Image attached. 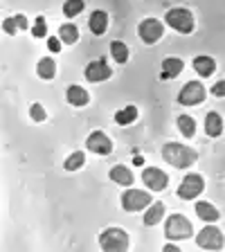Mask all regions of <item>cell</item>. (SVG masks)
<instances>
[{"label":"cell","instance_id":"cell-1","mask_svg":"<svg viewBox=\"0 0 225 252\" xmlns=\"http://www.w3.org/2000/svg\"><path fill=\"white\" fill-rule=\"evenodd\" d=\"M162 158H164V162H169L171 167L187 169L196 162L198 153H196L194 149L185 147V144H178V142H167L162 147Z\"/></svg>","mask_w":225,"mask_h":252},{"label":"cell","instance_id":"cell-2","mask_svg":"<svg viewBox=\"0 0 225 252\" xmlns=\"http://www.w3.org/2000/svg\"><path fill=\"white\" fill-rule=\"evenodd\" d=\"M164 23H167L171 30L180 32V34H192L194 32V14L185 7H176V9H169L164 16Z\"/></svg>","mask_w":225,"mask_h":252},{"label":"cell","instance_id":"cell-3","mask_svg":"<svg viewBox=\"0 0 225 252\" xmlns=\"http://www.w3.org/2000/svg\"><path fill=\"white\" fill-rule=\"evenodd\" d=\"M99 246L106 252H124L129 250V234L122 227H108L99 234Z\"/></svg>","mask_w":225,"mask_h":252},{"label":"cell","instance_id":"cell-4","mask_svg":"<svg viewBox=\"0 0 225 252\" xmlns=\"http://www.w3.org/2000/svg\"><path fill=\"white\" fill-rule=\"evenodd\" d=\"M192 223H189L187 216L183 214H173L167 219V223H164V234L169 236V239H173V241H183V239H189L192 236Z\"/></svg>","mask_w":225,"mask_h":252},{"label":"cell","instance_id":"cell-5","mask_svg":"<svg viewBox=\"0 0 225 252\" xmlns=\"http://www.w3.org/2000/svg\"><path fill=\"white\" fill-rule=\"evenodd\" d=\"M203 189H205L203 176H200V173H187V176L183 178V183H180V187H178V198L194 200L203 194Z\"/></svg>","mask_w":225,"mask_h":252},{"label":"cell","instance_id":"cell-6","mask_svg":"<svg viewBox=\"0 0 225 252\" xmlns=\"http://www.w3.org/2000/svg\"><path fill=\"white\" fill-rule=\"evenodd\" d=\"M205 97H207V90H205V86L200 81H189L178 93V101L183 106H196L200 101H205Z\"/></svg>","mask_w":225,"mask_h":252},{"label":"cell","instance_id":"cell-7","mask_svg":"<svg viewBox=\"0 0 225 252\" xmlns=\"http://www.w3.org/2000/svg\"><path fill=\"white\" fill-rule=\"evenodd\" d=\"M196 243H198L203 250H221L225 239H223V232H221L219 227L205 225L203 230L198 232V236H196Z\"/></svg>","mask_w":225,"mask_h":252},{"label":"cell","instance_id":"cell-8","mask_svg":"<svg viewBox=\"0 0 225 252\" xmlns=\"http://www.w3.org/2000/svg\"><path fill=\"white\" fill-rule=\"evenodd\" d=\"M140 38L147 45H153V43H158L160 38H162V34H164V25L158 18H144V21L140 23Z\"/></svg>","mask_w":225,"mask_h":252},{"label":"cell","instance_id":"cell-9","mask_svg":"<svg viewBox=\"0 0 225 252\" xmlns=\"http://www.w3.org/2000/svg\"><path fill=\"white\" fill-rule=\"evenodd\" d=\"M147 205H151V196L147 191H140V189H129L126 194H122V207L126 212H140L144 210Z\"/></svg>","mask_w":225,"mask_h":252},{"label":"cell","instance_id":"cell-10","mask_svg":"<svg viewBox=\"0 0 225 252\" xmlns=\"http://www.w3.org/2000/svg\"><path fill=\"white\" fill-rule=\"evenodd\" d=\"M142 180H144V185H147L149 189H153V191H162V189L169 185V176L158 167L144 169V171H142Z\"/></svg>","mask_w":225,"mask_h":252},{"label":"cell","instance_id":"cell-11","mask_svg":"<svg viewBox=\"0 0 225 252\" xmlns=\"http://www.w3.org/2000/svg\"><path fill=\"white\" fill-rule=\"evenodd\" d=\"M86 149L93 153H99V156H108V153L113 151V142L101 131H95V133H90L88 140H86Z\"/></svg>","mask_w":225,"mask_h":252},{"label":"cell","instance_id":"cell-12","mask_svg":"<svg viewBox=\"0 0 225 252\" xmlns=\"http://www.w3.org/2000/svg\"><path fill=\"white\" fill-rule=\"evenodd\" d=\"M84 74H86V79H88V81L97 84V81H104V79H108L110 74H113V70L106 65V61H93V63H88V65H86Z\"/></svg>","mask_w":225,"mask_h":252},{"label":"cell","instance_id":"cell-13","mask_svg":"<svg viewBox=\"0 0 225 252\" xmlns=\"http://www.w3.org/2000/svg\"><path fill=\"white\" fill-rule=\"evenodd\" d=\"M27 27H30V21H27L23 14L9 16V18H5V23H2V30H5L9 36H14L16 32H25Z\"/></svg>","mask_w":225,"mask_h":252},{"label":"cell","instance_id":"cell-14","mask_svg":"<svg viewBox=\"0 0 225 252\" xmlns=\"http://www.w3.org/2000/svg\"><path fill=\"white\" fill-rule=\"evenodd\" d=\"M183 68H185L183 59H176V57L164 59L162 61V74H160V77L162 79H176L180 72H183Z\"/></svg>","mask_w":225,"mask_h":252},{"label":"cell","instance_id":"cell-15","mask_svg":"<svg viewBox=\"0 0 225 252\" xmlns=\"http://www.w3.org/2000/svg\"><path fill=\"white\" fill-rule=\"evenodd\" d=\"M65 99L72 106H86L90 101V97H88V93H86V88H81V86H70V88L65 90Z\"/></svg>","mask_w":225,"mask_h":252},{"label":"cell","instance_id":"cell-16","mask_svg":"<svg viewBox=\"0 0 225 252\" xmlns=\"http://www.w3.org/2000/svg\"><path fill=\"white\" fill-rule=\"evenodd\" d=\"M205 133L210 137H219L223 133V120H221L219 113H207V117H205Z\"/></svg>","mask_w":225,"mask_h":252},{"label":"cell","instance_id":"cell-17","mask_svg":"<svg viewBox=\"0 0 225 252\" xmlns=\"http://www.w3.org/2000/svg\"><path fill=\"white\" fill-rule=\"evenodd\" d=\"M196 214H198L203 220H207V223H216V220L221 219L219 210H216V207H214L212 203H205V200L196 203Z\"/></svg>","mask_w":225,"mask_h":252},{"label":"cell","instance_id":"cell-18","mask_svg":"<svg viewBox=\"0 0 225 252\" xmlns=\"http://www.w3.org/2000/svg\"><path fill=\"white\" fill-rule=\"evenodd\" d=\"M110 180L113 183H117V185H124V187H129V185H133V173H131V169H126V167H122V164H117V167H113L110 169Z\"/></svg>","mask_w":225,"mask_h":252},{"label":"cell","instance_id":"cell-19","mask_svg":"<svg viewBox=\"0 0 225 252\" xmlns=\"http://www.w3.org/2000/svg\"><path fill=\"white\" fill-rule=\"evenodd\" d=\"M88 27L93 34H104L106 27H108V16H106V11H93V14H90V21H88Z\"/></svg>","mask_w":225,"mask_h":252},{"label":"cell","instance_id":"cell-20","mask_svg":"<svg viewBox=\"0 0 225 252\" xmlns=\"http://www.w3.org/2000/svg\"><path fill=\"white\" fill-rule=\"evenodd\" d=\"M194 70L200 74V77H212L216 70V63L212 57H196L194 59Z\"/></svg>","mask_w":225,"mask_h":252},{"label":"cell","instance_id":"cell-21","mask_svg":"<svg viewBox=\"0 0 225 252\" xmlns=\"http://www.w3.org/2000/svg\"><path fill=\"white\" fill-rule=\"evenodd\" d=\"M162 216H164V203H160V200H158V203L151 205V210L144 214V225H149V227L158 225V223L162 220Z\"/></svg>","mask_w":225,"mask_h":252},{"label":"cell","instance_id":"cell-22","mask_svg":"<svg viewBox=\"0 0 225 252\" xmlns=\"http://www.w3.org/2000/svg\"><path fill=\"white\" fill-rule=\"evenodd\" d=\"M36 72L41 79H54V74H57V63H54L50 57L41 59L36 65Z\"/></svg>","mask_w":225,"mask_h":252},{"label":"cell","instance_id":"cell-23","mask_svg":"<svg viewBox=\"0 0 225 252\" xmlns=\"http://www.w3.org/2000/svg\"><path fill=\"white\" fill-rule=\"evenodd\" d=\"M59 38H61L63 43H68V45L77 43V38H79L77 25H72V23H65V25H61V27H59Z\"/></svg>","mask_w":225,"mask_h":252},{"label":"cell","instance_id":"cell-24","mask_svg":"<svg viewBox=\"0 0 225 252\" xmlns=\"http://www.w3.org/2000/svg\"><path fill=\"white\" fill-rule=\"evenodd\" d=\"M137 120V108L135 106H126V108L117 110L115 113V122L120 126H126V124H133Z\"/></svg>","mask_w":225,"mask_h":252},{"label":"cell","instance_id":"cell-25","mask_svg":"<svg viewBox=\"0 0 225 252\" xmlns=\"http://www.w3.org/2000/svg\"><path fill=\"white\" fill-rule=\"evenodd\" d=\"M178 128H180V133H183L185 137H194L196 135V122H194V117L180 115L178 117Z\"/></svg>","mask_w":225,"mask_h":252},{"label":"cell","instance_id":"cell-26","mask_svg":"<svg viewBox=\"0 0 225 252\" xmlns=\"http://www.w3.org/2000/svg\"><path fill=\"white\" fill-rule=\"evenodd\" d=\"M110 54H113V59H115L117 63H126V61H129V47H126L122 41H113V43H110Z\"/></svg>","mask_w":225,"mask_h":252},{"label":"cell","instance_id":"cell-27","mask_svg":"<svg viewBox=\"0 0 225 252\" xmlns=\"http://www.w3.org/2000/svg\"><path fill=\"white\" fill-rule=\"evenodd\" d=\"M86 162V156L81 151H74L72 156L65 158V162H63V167L68 169V171H77V169H81Z\"/></svg>","mask_w":225,"mask_h":252},{"label":"cell","instance_id":"cell-28","mask_svg":"<svg viewBox=\"0 0 225 252\" xmlns=\"http://www.w3.org/2000/svg\"><path fill=\"white\" fill-rule=\"evenodd\" d=\"M79 11H84V0H65V5H63L65 18H74Z\"/></svg>","mask_w":225,"mask_h":252},{"label":"cell","instance_id":"cell-29","mask_svg":"<svg viewBox=\"0 0 225 252\" xmlns=\"http://www.w3.org/2000/svg\"><path fill=\"white\" fill-rule=\"evenodd\" d=\"M32 36H47V25H45V18L43 16H36V23H34V27H32Z\"/></svg>","mask_w":225,"mask_h":252},{"label":"cell","instance_id":"cell-30","mask_svg":"<svg viewBox=\"0 0 225 252\" xmlns=\"http://www.w3.org/2000/svg\"><path fill=\"white\" fill-rule=\"evenodd\" d=\"M30 115H32V120H34V122H45L47 113H45V108H43L41 104H32Z\"/></svg>","mask_w":225,"mask_h":252},{"label":"cell","instance_id":"cell-31","mask_svg":"<svg viewBox=\"0 0 225 252\" xmlns=\"http://www.w3.org/2000/svg\"><path fill=\"white\" fill-rule=\"evenodd\" d=\"M47 47H50L52 52H59V50H61V38L50 36V41H47Z\"/></svg>","mask_w":225,"mask_h":252},{"label":"cell","instance_id":"cell-32","mask_svg":"<svg viewBox=\"0 0 225 252\" xmlns=\"http://www.w3.org/2000/svg\"><path fill=\"white\" fill-rule=\"evenodd\" d=\"M212 94H216V97H225V81H219V84L212 88Z\"/></svg>","mask_w":225,"mask_h":252},{"label":"cell","instance_id":"cell-33","mask_svg":"<svg viewBox=\"0 0 225 252\" xmlns=\"http://www.w3.org/2000/svg\"><path fill=\"white\" fill-rule=\"evenodd\" d=\"M162 250H164V252H180V250H178V246H173V243H169V246H164Z\"/></svg>","mask_w":225,"mask_h":252},{"label":"cell","instance_id":"cell-34","mask_svg":"<svg viewBox=\"0 0 225 252\" xmlns=\"http://www.w3.org/2000/svg\"><path fill=\"white\" fill-rule=\"evenodd\" d=\"M133 164H135V167H142V164H144V160H142V156H137L135 160H133Z\"/></svg>","mask_w":225,"mask_h":252}]
</instances>
